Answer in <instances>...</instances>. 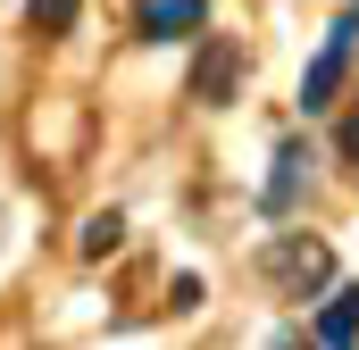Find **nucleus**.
Returning a JSON list of instances; mask_svg holds the SVG:
<instances>
[{
    "instance_id": "1",
    "label": "nucleus",
    "mask_w": 359,
    "mask_h": 350,
    "mask_svg": "<svg viewBox=\"0 0 359 350\" xmlns=\"http://www.w3.org/2000/svg\"><path fill=\"white\" fill-rule=\"evenodd\" d=\"M259 275H268L284 300H309V292L334 284V251H326L318 234H268V242H259Z\"/></svg>"
},
{
    "instance_id": "9",
    "label": "nucleus",
    "mask_w": 359,
    "mask_h": 350,
    "mask_svg": "<svg viewBox=\"0 0 359 350\" xmlns=\"http://www.w3.org/2000/svg\"><path fill=\"white\" fill-rule=\"evenodd\" d=\"M343 159H351V167H359V108H351V117H343Z\"/></svg>"
},
{
    "instance_id": "4",
    "label": "nucleus",
    "mask_w": 359,
    "mask_h": 350,
    "mask_svg": "<svg viewBox=\"0 0 359 350\" xmlns=\"http://www.w3.org/2000/svg\"><path fill=\"white\" fill-rule=\"evenodd\" d=\"M209 0H134V34L142 42H176V34H201Z\"/></svg>"
},
{
    "instance_id": "2",
    "label": "nucleus",
    "mask_w": 359,
    "mask_h": 350,
    "mask_svg": "<svg viewBox=\"0 0 359 350\" xmlns=\"http://www.w3.org/2000/svg\"><path fill=\"white\" fill-rule=\"evenodd\" d=\"M351 50H359V0L334 17V34H326V50L301 67V108L318 117V108H334V92H343V76H351Z\"/></svg>"
},
{
    "instance_id": "6",
    "label": "nucleus",
    "mask_w": 359,
    "mask_h": 350,
    "mask_svg": "<svg viewBox=\"0 0 359 350\" xmlns=\"http://www.w3.org/2000/svg\"><path fill=\"white\" fill-rule=\"evenodd\" d=\"M318 342H359V284H334L326 292V309H318Z\"/></svg>"
},
{
    "instance_id": "5",
    "label": "nucleus",
    "mask_w": 359,
    "mask_h": 350,
    "mask_svg": "<svg viewBox=\"0 0 359 350\" xmlns=\"http://www.w3.org/2000/svg\"><path fill=\"white\" fill-rule=\"evenodd\" d=\"M301 183H309V150H301V142H284V150H276L268 192H259V209H268V217H284V209L301 200Z\"/></svg>"
},
{
    "instance_id": "7",
    "label": "nucleus",
    "mask_w": 359,
    "mask_h": 350,
    "mask_svg": "<svg viewBox=\"0 0 359 350\" xmlns=\"http://www.w3.org/2000/svg\"><path fill=\"white\" fill-rule=\"evenodd\" d=\"M117 242H126V217H117V209H92L84 234H76V251H84V259H109Z\"/></svg>"
},
{
    "instance_id": "8",
    "label": "nucleus",
    "mask_w": 359,
    "mask_h": 350,
    "mask_svg": "<svg viewBox=\"0 0 359 350\" xmlns=\"http://www.w3.org/2000/svg\"><path fill=\"white\" fill-rule=\"evenodd\" d=\"M76 8H84V0H25L34 34H67V25H76Z\"/></svg>"
},
{
    "instance_id": "3",
    "label": "nucleus",
    "mask_w": 359,
    "mask_h": 350,
    "mask_svg": "<svg viewBox=\"0 0 359 350\" xmlns=\"http://www.w3.org/2000/svg\"><path fill=\"white\" fill-rule=\"evenodd\" d=\"M243 67H251V59H243V42H234V34H209V42H201V59H192V100L226 108V100L243 92Z\"/></svg>"
}]
</instances>
